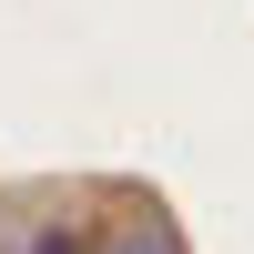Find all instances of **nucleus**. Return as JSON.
I'll list each match as a JSON object with an SVG mask.
<instances>
[{
	"instance_id": "1",
	"label": "nucleus",
	"mask_w": 254,
	"mask_h": 254,
	"mask_svg": "<svg viewBox=\"0 0 254 254\" xmlns=\"http://www.w3.org/2000/svg\"><path fill=\"white\" fill-rule=\"evenodd\" d=\"M102 254H183V244H173V224H153V214H122L112 234H102Z\"/></svg>"
},
{
	"instance_id": "2",
	"label": "nucleus",
	"mask_w": 254,
	"mask_h": 254,
	"mask_svg": "<svg viewBox=\"0 0 254 254\" xmlns=\"http://www.w3.org/2000/svg\"><path fill=\"white\" fill-rule=\"evenodd\" d=\"M31 254H81V244H71V234H41V244H31Z\"/></svg>"
}]
</instances>
